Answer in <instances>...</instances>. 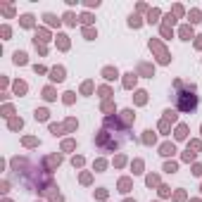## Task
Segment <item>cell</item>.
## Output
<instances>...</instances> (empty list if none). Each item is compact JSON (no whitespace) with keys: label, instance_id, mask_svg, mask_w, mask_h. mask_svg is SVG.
Listing matches in <instances>:
<instances>
[{"label":"cell","instance_id":"1","mask_svg":"<svg viewBox=\"0 0 202 202\" xmlns=\"http://www.w3.org/2000/svg\"><path fill=\"white\" fill-rule=\"evenodd\" d=\"M176 107L181 112H195L198 109V95H195V86H183L181 81H176Z\"/></svg>","mask_w":202,"mask_h":202},{"label":"cell","instance_id":"2","mask_svg":"<svg viewBox=\"0 0 202 202\" xmlns=\"http://www.w3.org/2000/svg\"><path fill=\"white\" fill-rule=\"evenodd\" d=\"M150 48H152V50H155V52L159 55V62H162V64H167V62H169V55H167V50H164V48H162V45H159L157 40H150Z\"/></svg>","mask_w":202,"mask_h":202},{"label":"cell","instance_id":"3","mask_svg":"<svg viewBox=\"0 0 202 202\" xmlns=\"http://www.w3.org/2000/svg\"><path fill=\"white\" fill-rule=\"evenodd\" d=\"M50 79H52V81H62V79H64V69L62 67L50 69Z\"/></svg>","mask_w":202,"mask_h":202},{"label":"cell","instance_id":"4","mask_svg":"<svg viewBox=\"0 0 202 202\" xmlns=\"http://www.w3.org/2000/svg\"><path fill=\"white\" fill-rule=\"evenodd\" d=\"M121 121H124V126H129L133 121V109H124L121 112Z\"/></svg>","mask_w":202,"mask_h":202},{"label":"cell","instance_id":"5","mask_svg":"<svg viewBox=\"0 0 202 202\" xmlns=\"http://www.w3.org/2000/svg\"><path fill=\"white\" fill-rule=\"evenodd\" d=\"M159 152H162L164 157H169V155H174V152H176V147H174V145H169V143H164V145L159 147Z\"/></svg>","mask_w":202,"mask_h":202},{"label":"cell","instance_id":"6","mask_svg":"<svg viewBox=\"0 0 202 202\" xmlns=\"http://www.w3.org/2000/svg\"><path fill=\"white\" fill-rule=\"evenodd\" d=\"M14 64H26V52H14Z\"/></svg>","mask_w":202,"mask_h":202},{"label":"cell","instance_id":"7","mask_svg":"<svg viewBox=\"0 0 202 202\" xmlns=\"http://www.w3.org/2000/svg\"><path fill=\"white\" fill-rule=\"evenodd\" d=\"M181 38H183V40H190V38H193V29L183 26V29H181Z\"/></svg>","mask_w":202,"mask_h":202},{"label":"cell","instance_id":"8","mask_svg":"<svg viewBox=\"0 0 202 202\" xmlns=\"http://www.w3.org/2000/svg\"><path fill=\"white\" fill-rule=\"evenodd\" d=\"M102 74H105V79H109V81H112V79H117V69H112V67H107Z\"/></svg>","mask_w":202,"mask_h":202},{"label":"cell","instance_id":"9","mask_svg":"<svg viewBox=\"0 0 202 202\" xmlns=\"http://www.w3.org/2000/svg\"><path fill=\"white\" fill-rule=\"evenodd\" d=\"M186 135H188V126H178V131H176V138H181V140H183Z\"/></svg>","mask_w":202,"mask_h":202},{"label":"cell","instance_id":"10","mask_svg":"<svg viewBox=\"0 0 202 202\" xmlns=\"http://www.w3.org/2000/svg\"><path fill=\"white\" fill-rule=\"evenodd\" d=\"M31 24H34V17L31 14H24L22 17V26H31Z\"/></svg>","mask_w":202,"mask_h":202},{"label":"cell","instance_id":"11","mask_svg":"<svg viewBox=\"0 0 202 202\" xmlns=\"http://www.w3.org/2000/svg\"><path fill=\"white\" fill-rule=\"evenodd\" d=\"M36 119L45 121V119H48V109H36Z\"/></svg>","mask_w":202,"mask_h":202},{"label":"cell","instance_id":"12","mask_svg":"<svg viewBox=\"0 0 202 202\" xmlns=\"http://www.w3.org/2000/svg\"><path fill=\"white\" fill-rule=\"evenodd\" d=\"M10 129H12V131L22 129V119H10Z\"/></svg>","mask_w":202,"mask_h":202},{"label":"cell","instance_id":"13","mask_svg":"<svg viewBox=\"0 0 202 202\" xmlns=\"http://www.w3.org/2000/svg\"><path fill=\"white\" fill-rule=\"evenodd\" d=\"M119 188H121V193H129V188H131V181H129V178H124V181L119 183Z\"/></svg>","mask_w":202,"mask_h":202},{"label":"cell","instance_id":"14","mask_svg":"<svg viewBox=\"0 0 202 202\" xmlns=\"http://www.w3.org/2000/svg\"><path fill=\"white\" fill-rule=\"evenodd\" d=\"M126 76H129V79L124 81V86H126V88H131V86L135 83V74H126Z\"/></svg>","mask_w":202,"mask_h":202},{"label":"cell","instance_id":"15","mask_svg":"<svg viewBox=\"0 0 202 202\" xmlns=\"http://www.w3.org/2000/svg\"><path fill=\"white\" fill-rule=\"evenodd\" d=\"M164 121H176V112L167 109V112H164Z\"/></svg>","mask_w":202,"mask_h":202},{"label":"cell","instance_id":"16","mask_svg":"<svg viewBox=\"0 0 202 202\" xmlns=\"http://www.w3.org/2000/svg\"><path fill=\"white\" fill-rule=\"evenodd\" d=\"M43 98H45V100H55V93H52V88H45V91H43Z\"/></svg>","mask_w":202,"mask_h":202},{"label":"cell","instance_id":"17","mask_svg":"<svg viewBox=\"0 0 202 202\" xmlns=\"http://www.w3.org/2000/svg\"><path fill=\"white\" fill-rule=\"evenodd\" d=\"M157 17H159V10H152V12H150V19H147V22L152 24V22H157Z\"/></svg>","mask_w":202,"mask_h":202},{"label":"cell","instance_id":"18","mask_svg":"<svg viewBox=\"0 0 202 202\" xmlns=\"http://www.w3.org/2000/svg\"><path fill=\"white\" fill-rule=\"evenodd\" d=\"M198 17H200V12H198V10H193V12H190V24H195V22H200Z\"/></svg>","mask_w":202,"mask_h":202},{"label":"cell","instance_id":"19","mask_svg":"<svg viewBox=\"0 0 202 202\" xmlns=\"http://www.w3.org/2000/svg\"><path fill=\"white\" fill-rule=\"evenodd\" d=\"M145 143H155V133L152 131H145Z\"/></svg>","mask_w":202,"mask_h":202},{"label":"cell","instance_id":"20","mask_svg":"<svg viewBox=\"0 0 202 202\" xmlns=\"http://www.w3.org/2000/svg\"><path fill=\"white\" fill-rule=\"evenodd\" d=\"M64 19H67V24H76V17H74L71 12H67V14H64Z\"/></svg>","mask_w":202,"mask_h":202},{"label":"cell","instance_id":"21","mask_svg":"<svg viewBox=\"0 0 202 202\" xmlns=\"http://www.w3.org/2000/svg\"><path fill=\"white\" fill-rule=\"evenodd\" d=\"M45 19H48V24H60V19H55L52 14H45Z\"/></svg>","mask_w":202,"mask_h":202},{"label":"cell","instance_id":"22","mask_svg":"<svg viewBox=\"0 0 202 202\" xmlns=\"http://www.w3.org/2000/svg\"><path fill=\"white\" fill-rule=\"evenodd\" d=\"M193 174H195V176H202V164H195V167H193Z\"/></svg>","mask_w":202,"mask_h":202},{"label":"cell","instance_id":"23","mask_svg":"<svg viewBox=\"0 0 202 202\" xmlns=\"http://www.w3.org/2000/svg\"><path fill=\"white\" fill-rule=\"evenodd\" d=\"M60 48H64V50L69 48V43H67V38H64V36H60Z\"/></svg>","mask_w":202,"mask_h":202},{"label":"cell","instance_id":"24","mask_svg":"<svg viewBox=\"0 0 202 202\" xmlns=\"http://www.w3.org/2000/svg\"><path fill=\"white\" fill-rule=\"evenodd\" d=\"M62 150H74V140H67V143L62 145Z\"/></svg>","mask_w":202,"mask_h":202},{"label":"cell","instance_id":"25","mask_svg":"<svg viewBox=\"0 0 202 202\" xmlns=\"http://www.w3.org/2000/svg\"><path fill=\"white\" fill-rule=\"evenodd\" d=\"M81 22H83V24H88V22H93V17H91V14H83V17H81Z\"/></svg>","mask_w":202,"mask_h":202},{"label":"cell","instance_id":"26","mask_svg":"<svg viewBox=\"0 0 202 202\" xmlns=\"http://www.w3.org/2000/svg\"><path fill=\"white\" fill-rule=\"evenodd\" d=\"M14 88H17V93H24V91H26V86H24V83H17Z\"/></svg>","mask_w":202,"mask_h":202},{"label":"cell","instance_id":"27","mask_svg":"<svg viewBox=\"0 0 202 202\" xmlns=\"http://www.w3.org/2000/svg\"><path fill=\"white\" fill-rule=\"evenodd\" d=\"M157 183V176H147V186H155Z\"/></svg>","mask_w":202,"mask_h":202},{"label":"cell","instance_id":"28","mask_svg":"<svg viewBox=\"0 0 202 202\" xmlns=\"http://www.w3.org/2000/svg\"><path fill=\"white\" fill-rule=\"evenodd\" d=\"M131 26H140V19L138 17H131Z\"/></svg>","mask_w":202,"mask_h":202},{"label":"cell","instance_id":"29","mask_svg":"<svg viewBox=\"0 0 202 202\" xmlns=\"http://www.w3.org/2000/svg\"><path fill=\"white\" fill-rule=\"evenodd\" d=\"M164 171H169V174H171V171H176V164H167V167H164Z\"/></svg>","mask_w":202,"mask_h":202},{"label":"cell","instance_id":"30","mask_svg":"<svg viewBox=\"0 0 202 202\" xmlns=\"http://www.w3.org/2000/svg\"><path fill=\"white\" fill-rule=\"evenodd\" d=\"M126 202H135V200H126Z\"/></svg>","mask_w":202,"mask_h":202},{"label":"cell","instance_id":"31","mask_svg":"<svg viewBox=\"0 0 202 202\" xmlns=\"http://www.w3.org/2000/svg\"><path fill=\"white\" fill-rule=\"evenodd\" d=\"M5 202H10V200H5Z\"/></svg>","mask_w":202,"mask_h":202}]
</instances>
